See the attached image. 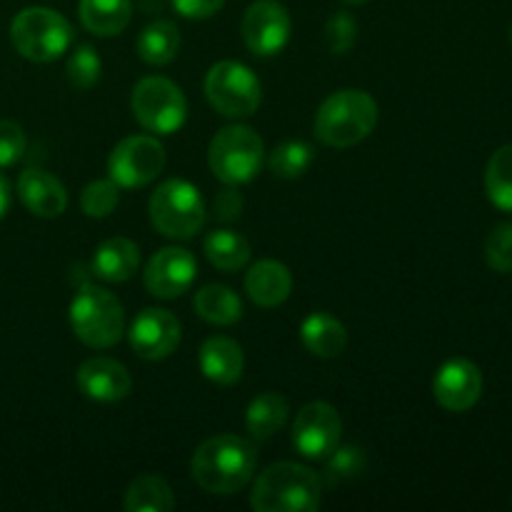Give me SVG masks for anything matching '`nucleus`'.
Masks as SVG:
<instances>
[{"instance_id":"nucleus-1","label":"nucleus","mask_w":512,"mask_h":512,"mask_svg":"<svg viewBox=\"0 0 512 512\" xmlns=\"http://www.w3.org/2000/svg\"><path fill=\"white\" fill-rule=\"evenodd\" d=\"M258 453L250 440L238 435H215L198 445L190 460L193 480L210 495H235L250 483Z\"/></svg>"},{"instance_id":"nucleus-2","label":"nucleus","mask_w":512,"mask_h":512,"mask_svg":"<svg viewBox=\"0 0 512 512\" xmlns=\"http://www.w3.org/2000/svg\"><path fill=\"white\" fill-rule=\"evenodd\" d=\"M323 500V478L298 463L270 465L250 493L255 512H313Z\"/></svg>"},{"instance_id":"nucleus-3","label":"nucleus","mask_w":512,"mask_h":512,"mask_svg":"<svg viewBox=\"0 0 512 512\" xmlns=\"http://www.w3.org/2000/svg\"><path fill=\"white\" fill-rule=\"evenodd\" d=\"M378 125V103L365 90H338L315 115V138L330 148H353Z\"/></svg>"},{"instance_id":"nucleus-4","label":"nucleus","mask_w":512,"mask_h":512,"mask_svg":"<svg viewBox=\"0 0 512 512\" xmlns=\"http://www.w3.org/2000/svg\"><path fill=\"white\" fill-rule=\"evenodd\" d=\"M10 43L33 63H53L68 53L73 43V25L58 10L33 5L20 10L10 23Z\"/></svg>"},{"instance_id":"nucleus-5","label":"nucleus","mask_w":512,"mask_h":512,"mask_svg":"<svg viewBox=\"0 0 512 512\" xmlns=\"http://www.w3.org/2000/svg\"><path fill=\"white\" fill-rule=\"evenodd\" d=\"M150 223L155 225L160 235L173 240H190L203 230L208 220V208L195 188L188 180H165L150 195Z\"/></svg>"},{"instance_id":"nucleus-6","label":"nucleus","mask_w":512,"mask_h":512,"mask_svg":"<svg viewBox=\"0 0 512 512\" xmlns=\"http://www.w3.org/2000/svg\"><path fill=\"white\" fill-rule=\"evenodd\" d=\"M70 328L88 348H113L125 333L123 303L110 290L83 285L70 303Z\"/></svg>"},{"instance_id":"nucleus-7","label":"nucleus","mask_w":512,"mask_h":512,"mask_svg":"<svg viewBox=\"0 0 512 512\" xmlns=\"http://www.w3.org/2000/svg\"><path fill=\"white\" fill-rule=\"evenodd\" d=\"M265 148L260 135L248 125H228L210 140L208 165L225 185H245L258 178Z\"/></svg>"},{"instance_id":"nucleus-8","label":"nucleus","mask_w":512,"mask_h":512,"mask_svg":"<svg viewBox=\"0 0 512 512\" xmlns=\"http://www.w3.org/2000/svg\"><path fill=\"white\" fill-rule=\"evenodd\" d=\"M135 120L143 125L148 133L173 135L178 133L188 118V100L185 93L163 75H148L138 80L130 98Z\"/></svg>"},{"instance_id":"nucleus-9","label":"nucleus","mask_w":512,"mask_h":512,"mask_svg":"<svg viewBox=\"0 0 512 512\" xmlns=\"http://www.w3.org/2000/svg\"><path fill=\"white\" fill-rule=\"evenodd\" d=\"M205 98L225 118H250L260 108L263 88L248 65L220 60L205 75Z\"/></svg>"},{"instance_id":"nucleus-10","label":"nucleus","mask_w":512,"mask_h":512,"mask_svg":"<svg viewBox=\"0 0 512 512\" xmlns=\"http://www.w3.org/2000/svg\"><path fill=\"white\" fill-rule=\"evenodd\" d=\"M165 168V148L153 135H130L120 140L108 158L110 180L120 188H143Z\"/></svg>"},{"instance_id":"nucleus-11","label":"nucleus","mask_w":512,"mask_h":512,"mask_svg":"<svg viewBox=\"0 0 512 512\" xmlns=\"http://www.w3.org/2000/svg\"><path fill=\"white\" fill-rule=\"evenodd\" d=\"M240 30H243V40L250 53L270 58L290 43L293 20H290L285 5H280L278 0H255L245 10Z\"/></svg>"},{"instance_id":"nucleus-12","label":"nucleus","mask_w":512,"mask_h":512,"mask_svg":"<svg viewBox=\"0 0 512 512\" xmlns=\"http://www.w3.org/2000/svg\"><path fill=\"white\" fill-rule=\"evenodd\" d=\"M343 420L328 403H308L293 423V445L303 458L325 460L340 445Z\"/></svg>"},{"instance_id":"nucleus-13","label":"nucleus","mask_w":512,"mask_h":512,"mask_svg":"<svg viewBox=\"0 0 512 512\" xmlns=\"http://www.w3.org/2000/svg\"><path fill=\"white\" fill-rule=\"evenodd\" d=\"M198 278V260L185 248H163L148 260L143 273V283L150 295L163 300L180 298L188 293L190 285Z\"/></svg>"},{"instance_id":"nucleus-14","label":"nucleus","mask_w":512,"mask_h":512,"mask_svg":"<svg viewBox=\"0 0 512 512\" xmlns=\"http://www.w3.org/2000/svg\"><path fill=\"white\" fill-rule=\"evenodd\" d=\"M128 340L143 360H165L180 345V320L170 310L145 308L130 323Z\"/></svg>"},{"instance_id":"nucleus-15","label":"nucleus","mask_w":512,"mask_h":512,"mask_svg":"<svg viewBox=\"0 0 512 512\" xmlns=\"http://www.w3.org/2000/svg\"><path fill=\"white\" fill-rule=\"evenodd\" d=\"M433 395L440 408L465 413L475 408L483 395V373L468 358H453L438 368L433 378Z\"/></svg>"},{"instance_id":"nucleus-16","label":"nucleus","mask_w":512,"mask_h":512,"mask_svg":"<svg viewBox=\"0 0 512 512\" xmlns=\"http://www.w3.org/2000/svg\"><path fill=\"white\" fill-rule=\"evenodd\" d=\"M78 390L95 403H118L133 390V375L113 358H90L75 373Z\"/></svg>"},{"instance_id":"nucleus-17","label":"nucleus","mask_w":512,"mask_h":512,"mask_svg":"<svg viewBox=\"0 0 512 512\" xmlns=\"http://www.w3.org/2000/svg\"><path fill=\"white\" fill-rule=\"evenodd\" d=\"M18 195L25 208L38 218H58L68 208V193H65L63 183L38 168L20 173Z\"/></svg>"},{"instance_id":"nucleus-18","label":"nucleus","mask_w":512,"mask_h":512,"mask_svg":"<svg viewBox=\"0 0 512 512\" xmlns=\"http://www.w3.org/2000/svg\"><path fill=\"white\" fill-rule=\"evenodd\" d=\"M200 373L215 385H235L243 378L245 355L233 338L213 335L198 350Z\"/></svg>"},{"instance_id":"nucleus-19","label":"nucleus","mask_w":512,"mask_h":512,"mask_svg":"<svg viewBox=\"0 0 512 512\" xmlns=\"http://www.w3.org/2000/svg\"><path fill=\"white\" fill-rule=\"evenodd\" d=\"M293 275L278 260H258L245 275V293L260 308H278L290 298Z\"/></svg>"},{"instance_id":"nucleus-20","label":"nucleus","mask_w":512,"mask_h":512,"mask_svg":"<svg viewBox=\"0 0 512 512\" xmlns=\"http://www.w3.org/2000/svg\"><path fill=\"white\" fill-rule=\"evenodd\" d=\"M140 265V248L128 238H108L95 248L93 268L95 278L105 283H125L135 275Z\"/></svg>"},{"instance_id":"nucleus-21","label":"nucleus","mask_w":512,"mask_h":512,"mask_svg":"<svg viewBox=\"0 0 512 512\" xmlns=\"http://www.w3.org/2000/svg\"><path fill=\"white\" fill-rule=\"evenodd\" d=\"M300 340L315 358H338L348 345V330L328 313H313L300 325Z\"/></svg>"},{"instance_id":"nucleus-22","label":"nucleus","mask_w":512,"mask_h":512,"mask_svg":"<svg viewBox=\"0 0 512 512\" xmlns=\"http://www.w3.org/2000/svg\"><path fill=\"white\" fill-rule=\"evenodd\" d=\"M80 23L98 38L120 35L133 18V0H80Z\"/></svg>"},{"instance_id":"nucleus-23","label":"nucleus","mask_w":512,"mask_h":512,"mask_svg":"<svg viewBox=\"0 0 512 512\" xmlns=\"http://www.w3.org/2000/svg\"><path fill=\"white\" fill-rule=\"evenodd\" d=\"M140 60L148 65H168L173 63L180 50V30L170 20H153L140 30L135 40Z\"/></svg>"},{"instance_id":"nucleus-24","label":"nucleus","mask_w":512,"mask_h":512,"mask_svg":"<svg viewBox=\"0 0 512 512\" xmlns=\"http://www.w3.org/2000/svg\"><path fill=\"white\" fill-rule=\"evenodd\" d=\"M290 405L283 395L278 393H263L248 405V413H245V428H248L250 438L253 440H270L275 433L283 430V425L288 423Z\"/></svg>"},{"instance_id":"nucleus-25","label":"nucleus","mask_w":512,"mask_h":512,"mask_svg":"<svg viewBox=\"0 0 512 512\" xmlns=\"http://www.w3.org/2000/svg\"><path fill=\"white\" fill-rule=\"evenodd\" d=\"M193 305L195 313L210 325H235L243 318V300L228 285H205Z\"/></svg>"},{"instance_id":"nucleus-26","label":"nucleus","mask_w":512,"mask_h":512,"mask_svg":"<svg viewBox=\"0 0 512 512\" xmlns=\"http://www.w3.org/2000/svg\"><path fill=\"white\" fill-rule=\"evenodd\" d=\"M123 508L128 512H170L175 508V495L160 475H140L125 490Z\"/></svg>"},{"instance_id":"nucleus-27","label":"nucleus","mask_w":512,"mask_h":512,"mask_svg":"<svg viewBox=\"0 0 512 512\" xmlns=\"http://www.w3.org/2000/svg\"><path fill=\"white\" fill-rule=\"evenodd\" d=\"M205 258L210 260V265H215L223 273H235V270H243L250 260V243L235 230H213V233L205 238Z\"/></svg>"},{"instance_id":"nucleus-28","label":"nucleus","mask_w":512,"mask_h":512,"mask_svg":"<svg viewBox=\"0 0 512 512\" xmlns=\"http://www.w3.org/2000/svg\"><path fill=\"white\" fill-rule=\"evenodd\" d=\"M485 193L495 208L512 213V143L490 155L485 168Z\"/></svg>"},{"instance_id":"nucleus-29","label":"nucleus","mask_w":512,"mask_h":512,"mask_svg":"<svg viewBox=\"0 0 512 512\" xmlns=\"http://www.w3.org/2000/svg\"><path fill=\"white\" fill-rule=\"evenodd\" d=\"M315 163V150L313 145L305 140H285L280 143L273 153L268 155V168L270 173L278 175L283 180L303 178Z\"/></svg>"},{"instance_id":"nucleus-30","label":"nucleus","mask_w":512,"mask_h":512,"mask_svg":"<svg viewBox=\"0 0 512 512\" xmlns=\"http://www.w3.org/2000/svg\"><path fill=\"white\" fill-rule=\"evenodd\" d=\"M325 460H328V463H325L323 488H335V485L345 483V480L358 478V475H363L365 468H368L365 453L360 448H355V445H345V448L338 445Z\"/></svg>"},{"instance_id":"nucleus-31","label":"nucleus","mask_w":512,"mask_h":512,"mask_svg":"<svg viewBox=\"0 0 512 512\" xmlns=\"http://www.w3.org/2000/svg\"><path fill=\"white\" fill-rule=\"evenodd\" d=\"M120 203V185L115 180H93L80 193V208L88 218H108Z\"/></svg>"},{"instance_id":"nucleus-32","label":"nucleus","mask_w":512,"mask_h":512,"mask_svg":"<svg viewBox=\"0 0 512 512\" xmlns=\"http://www.w3.org/2000/svg\"><path fill=\"white\" fill-rule=\"evenodd\" d=\"M65 73H68L70 85H75V88H93L100 80V73H103V63H100L98 50L90 48V45H78V48L70 53L68 63H65Z\"/></svg>"},{"instance_id":"nucleus-33","label":"nucleus","mask_w":512,"mask_h":512,"mask_svg":"<svg viewBox=\"0 0 512 512\" xmlns=\"http://www.w3.org/2000/svg\"><path fill=\"white\" fill-rule=\"evenodd\" d=\"M485 263L500 275L512 273V223H500L485 240Z\"/></svg>"},{"instance_id":"nucleus-34","label":"nucleus","mask_w":512,"mask_h":512,"mask_svg":"<svg viewBox=\"0 0 512 512\" xmlns=\"http://www.w3.org/2000/svg\"><path fill=\"white\" fill-rule=\"evenodd\" d=\"M358 40V20L350 13L340 10V13L330 15L325 23V45L333 55H345Z\"/></svg>"},{"instance_id":"nucleus-35","label":"nucleus","mask_w":512,"mask_h":512,"mask_svg":"<svg viewBox=\"0 0 512 512\" xmlns=\"http://www.w3.org/2000/svg\"><path fill=\"white\" fill-rule=\"evenodd\" d=\"M25 153V133L13 120H0V168L15 165Z\"/></svg>"},{"instance_id":"nucleus-36","label":"nucleus","mask_w":512,"mask_h":512,"mask_svg":"<svg viewBox=\"0 0 512 512\" xmlns=\"http://www.w3.org/2000/svg\"><path fill=\"white\" fill-rule=\"evenodd\" d=\"M170 3H173V8L178 10L183 18L205 20V18H213L215 13H220L225 0H170Z\"/></svg>"},{"instance_id":"nucleus-37","label":"nucleus","mask_w":512,"mask_h":512,"mask_svg":"<svg viewBox=\"0 0 512 512\" xmlns=\"http://www.w3.org/2000/svg\"><path fill=\"white\" fill-rule=\"evenodd\" d=\"M243 198H240L238 190H233V185L225 190H220L218 195L213 198V213L215 218L223 220V223H228V220H235L240 218V213H243Z\"/></svg>"},{"instance_id":"nucleus-38","label":"nucleus","mask_w":512,"mask_h":512,"mask_svg":"<svg viewBox=\"0 0 512 512\" xmlns=\"http://www.w3.org/2000/svg\"><path fill=\"white\" fill-rule=\"evenodd\" d=\"M10 208V183L3 173H0V220L5 218Z\"/></svg>"},{"instance_id":"nucleus-39","label":"nucleus","mask_w":512,"mask_h":512,"mask_svg":"<svg viewBox=\"0 0 512 512\" xmlns=\"http://www.w3.org/2000/svg\"><path fill=\"white\" fill-rule=\"evenodd\" d=\"M343 3H348V5H365V3H370V0H343Z\"/></svg>"},{"instance_id":"nucleus-40","label":"nucleus","mask_w":512,"mask_h":512,"mask_svg":"<svg viewBox=\"0 0 512 512\" xmlns=\"http://www.w3.org/2000/svg\"><path fill=\"white\" fill-rule=\"evenodd\" d=\"M510 40H512V30H510Z\"/></svg>"}]
</instances>
